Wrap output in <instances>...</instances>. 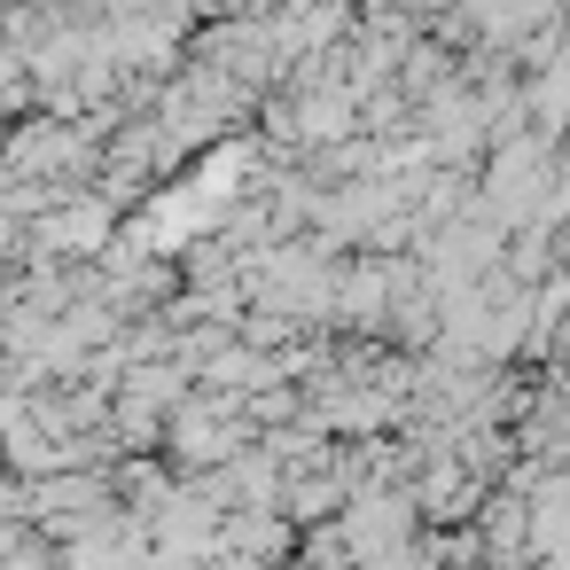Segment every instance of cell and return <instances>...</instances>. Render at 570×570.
Segmentation results:
<instances>
[{
    "label": "cell",
    "mask_w": 570,
    "mask_h": 570,
    "mask_svg": "<svg viewBox=\"0 0 570 570\" xmlns=\"http://www.w3.org/2000/svg\"><path fill=\"white\" fill-rule=\"evenodd\" d=\"M289 515L282 508H227L219 515V547L212 554H235V562H289Z\"/></svg>",
    "instance_id": "cell-1"
}]
</instances>
